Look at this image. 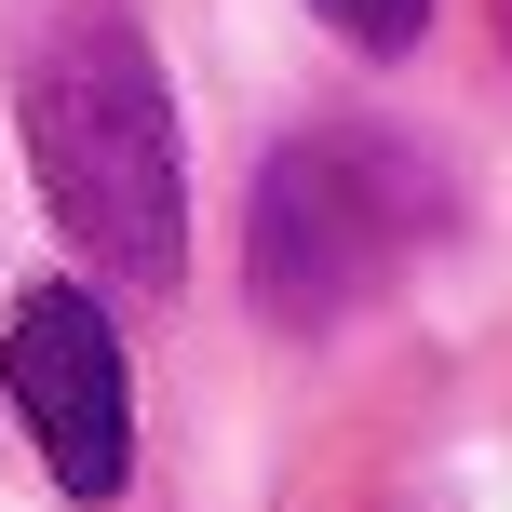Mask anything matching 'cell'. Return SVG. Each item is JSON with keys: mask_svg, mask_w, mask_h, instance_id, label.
Returning a JSON list of instances; mask_svg holds the SVG:
<instances>
[{"mask_svg": "<svg viewBox=\"0 0 512 512\" xmlns=\"http://www.w3.org/2000/svg\"><path fill=\"white\" fill-rule=\"evenodd\" d=\"M0 378H14V418H27L54 486L68 499H122V472H135V378H122V324L95 310V283L14 297Z\"/></svg>", "mask_w": 512, "mask_h": 512, "instance_id": "3957f363", "label": "cell"}, {"mask_svg": "<svg viewBox=\"0 0 512 512\" xmlns=\"http://www.w3.org/2000/svg\"><path fill=\"white\" fill-rule=\"evenodd\" d=\"M310 14H324L337 41H364V54H405L418 27H432V0H310Z\"/></svg>", "mask_w": 512, "mask_h": 512, "instance_id": "277c9868", "label": "cell"}, {"mask_svg": "<svg viewBox=\"0 0 512 512\" xmlns=\"http://www.w3.org/2000/svg\"><path fill=\"white\" fill-rule=\"evenodd\" d=\"M27 162H41L54 230L108 283H176L189 270V162H176V95L122 0H81L27 54Z\"/></svg>", "mask_w": 512, "mask_h": 512, "instance_id": "6da1fadb", "label": "cell"}, {"mask_svg": "<svg viewBox=\"0 0 512 512\" xmlns=\"http://www.w3.org/2000/svg\"><path fill=\"white\" fill-rule=\"evenodd\" d=\"M418 203H432V189H418V162L391 149V135H283L270 176H256V203H243V283H256V310H270L283 337L364 310L391 270H405Z\"/></svg>", "mask_w": 512, "mask_h": 512, "instance_id": "7a4b0ae2", "label": "cell"}]
</instances>
